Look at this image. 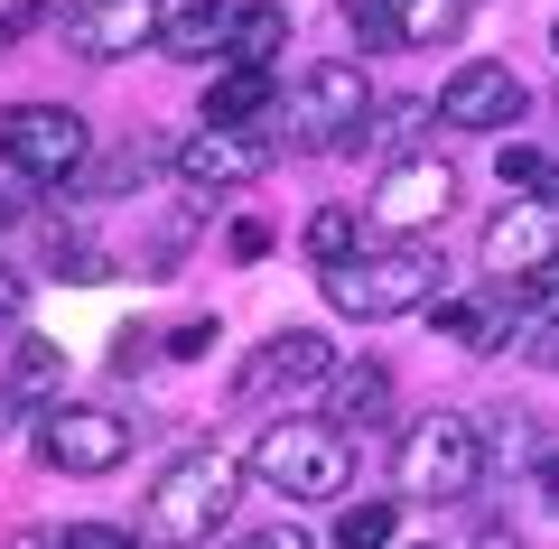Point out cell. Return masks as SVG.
<instances>
[{
  "instance_id": "5bb4252c",
  "label": "cell",
  "mask_w": 559,
  "mask_h": 549,
  "mask_svg": "<svg viewBox=\"0 0 559 549\" xmlns=\"http://www.w3.org/2000/svg\"><path fill=\"white\" fill-rule=\"evenodd\" d=\"M326 419H336L345 438L355 429H382V419H392V363H336V382H326Z\"/></svg>"
},
{
  "instance_id": "277c9868",
  "label": "cell",
  "mask_w": 559,
  "mask_h": 549,
  "mask_svg": "<svg viewBox=\"0 0 559 549\" xmlns=\"http://www.w3.org/2000/svg\"><path fill=\"white\" fill-rule=\"evenodd\" d=\"M242 466H252V485L280 493V503H336V493L355 485V438H345L336 419H271Z\"/></svg>"
},
{
  "instance_id": "ac0fdd59",
  "label": "cell",
  "mask_w": 559,
  "mask_h": 549,
  "mask_svg": "<svg viewBox=\"0 0 559 549\" xmlns=\"http://www.w3.org/2000/svg\"><path fill=\"white\" fill-rule=\"evenodd\" d=\"M280 47H289V0H242L234 28H224V57L234 65H271Z\"/></svg>"
},
{
  "instance_id": "f1b7e54d",
  "label": "cell",
  "mask_w": 559,
  "mask_h": 549,
  "mask_svg": "<svg viewBox=\"0 0 559 549\" xmlns=\"http://www.w3.org/2000/svg\"><path fill=\"white\" fill-rule=\"evenodd\" d=\"M224 335H215V317H187L178 335H168V354H178V363H197V354H215Z\"/></svg>"
},
{
  "instance_id": "1f68e13d",
  "label": "cell",
  "mask_w": 559,
  "mask_h": 549,
  "mask_svg": "<svg viewBox=\"0 0 559 549\" xmlns=\"http://www.w3.org/2000/svg\"><path fill=\"white\" fill-rule=\"evenodd\" d=\"M532 493H540V503H559V447L532 456Z\"/></svg>"
},
{
  "instance_id": "ffe728a7",
  "label": "cell",
  "mask_w": 559,
  "mask_h": 549,
  "mask_svg": "<svg viewBox=\"0 0 559 549\" xmlns=\"http://www.w3.org/2000/svg\"><path fill=\"white\" fill-rule=\"evenodd\" d=\"M355 252H364V215L355 205H318V215H308V261L336 271V261H355Z\"/></svg>"
},
{
  "instance_id": "d4e9b609",
  "label": "cell",
  "mask_w": 559,
  "mask_h": 549,
  "mask_svg": "<svg viewBox=\"0 0 559 549\" xmlns=\"http://www.w3.org/2000/svg\"><path fill=\"white\" fill-rule=\"evenodd\" d=\"M345 28H355L364 47H401V20H392V0H336Z\"/></svg>"
},
{
  "instance_id": "30bf717a",
  "label": "cell",
  "mask_w": 559,
  "mask_h": 549,
  "mask_svg": "<svg viewBox=\"0 0 559 549\" xmlns=\"http://www.w3.org/2000/svg\"><path fill=\"white\" fill-rule=\"evenodd\" d=\"M485 289H513V279H532L540 261H559V205L550 196H513L503 215H485Z\"/></svg>"
},
{
  "instance_id": "7c38bea8",
  "label": "cell",
  "mask_w": 559,
  "mask_h": 549,
  "mask_svg": "<svg viewBox=\"0 0 559 549\" xmlns=\"http://www.w3.org/2000/svg\"><path fill=\"white\" fill-rule=\"evenodd\" d=\"M159 0H66V47L84 65H121L140 47H159Z\"/></svg>"
},
{
  "instance_id": "52a82bcc",
  "label": "cell",
  "mask_w": 559,
  "mask_h": 549,
  "mask_svg": "<svg viewBox=\"0 0 559 549\" xmlns=\"http://www.w3.org/2000/svg\"><path fill=\"white\" fill-rule=\"evenodd\" d=\"M280 140L252 131V121H197V131L168 150V168L197 187V196H234V187H252V177H271Z\"/></svg>"
},
{
  "instance_id": "4316f807",
  "label": "cell",
  "mask_w": 559,
  "mask_h": 549,
  "mask_svg": "<svg viewBox=\"0 0 559 549\" xmlns=\"http://www.w3.org/2000/svg\"><path fill=\"white\" fill-rule=\"evenodd\" d=\"M419 121H429V103H382V150H411V140H419Z\"/></svg>"
},
{
  "instance_id": "cb8c5ba5",
  "label": "cell",
  "mask_w": 559,
  "mask_h": 549,
  "mask_svg": "<svg viewBox=\"0 0 559 549\" xmlns=\"http://www.w3.org/2000/svg\"><path fill=\"white\" fill-rule=\"evenodd\" d=\"M503 298H513V317H532V326H550V317H559V261H540V271H532V279H513Z\"/></svg>"
},
{
  "instance_id": "3957f363",
  "label": "cell",
  "mask_w": 559,
  "mask_h": 549,
  "mask_svg": "<svg viewBox=\"0 0 559 549\" xmlns=\"http://www.w3.org/2000/svg\"><path fill=\"white\" fill-rule=\"evenodd\" d=\"M485 466H495L485 456V419H466V410H419L392 447L401 503H476Z\"/></svg>"
},
{
  "instance_id": "d590c367",
  "label": "cell",
  "mask_w": 559,
  "mask_h": 549,
  "mask_svg": "<svg viewBox=\"0 0 559 549\" xmlns=\"http://www.w3.org/2000/svg\"><path fill=\"white\" fill-rule=\"evenodd\" d=\"M10 224H20V196H0V234H10Z\"/></svg>"
},
{
  "instance_id": "4fadbf2b",
  "label": "cell",
  "mask_w": 559,
  "mask_h": 549,
  "mask_svg": "<svg viewBox=\"0 0 559 549\" xmlns=\"http://www.w3.org/2000/svg\"><path fill=\"white\" fill-rule=\"evenodd\" d=\"M513 112H522V75L495 65V57H466L457 75L439 84V121L448 131H503Z\"/></svg>"
},
{
  "instance_id": "e0dca14e",
  "label": "cell",
  "mask_w": 559,
  "mask_h": 549,
  "mask_svg": "<svg viewBox=\"0 0 559 549\" xmlns=\"http://www.w3.org/2000/svg\"><path fill=\"white\" fill-rule=\"evenodd\" d=\"M271 112H280V75L271 65H224V75L205 84L197 121H271Z\"/></svg>"
},
{
  "instance_id": "f546056e",
  "label": "cell",
  "mask_w": 559,
  "mask_h": 549,
  "mask_svg": "<svg viewBox=\"0 0 559 549\" xmlns=\"http://www.w3.org/2000/svg\"><path fill=\"white\" fill-rule=\"evenodd\" d=\"M234 549H318V540H308L299 522H271V530H252V540H234Z\"/></svg>"
},
{
  "instance_id": "7402d4cb",
  "label": "cell",
  "mask_w": 559,
  "mask_h": 549,
  "mask_svg": "<svg viewBox=\"0 0 559 549\" xmlns=\"http://www.w3.org/2000/svg\"><path fill=\"white\" fill-rule=\"evenodd\" d=\"M392 20H401V47H448L457 38V0H392Z\"/></svg>"
},
{
  "instance_id": "8992f818",
  "label": "cell",
  "mask_w": 559,
  "mask_h": 549,
  "mask_svg": "<svg viewBox=\"0 0 559 549\" xmlns=\"http://www.w3.org/2000/svg\"><path fill=\"white\" fill-rule=\"evenodd\" d=\"M84 158H94V131L66 103H0V168L28 177V187H75Z\"/></svg>"
},
{
  "instance_id": "603a6c76",
  "label": "cell",
  "mask_w": 559,
  "mask_h": 549,
  "mask_svg": "<svg viewBox=\"0 0 559 549\" xmlns=\"http://www.w3.org/2000/svg\"><path fill=\"white\" fill-rule=\"evenodd\" d=\"M392 530H401V493L392 503H345L336 512V549H392Z\"/></svg>"
},
{
  "instance_id": "d6a6232c",
  "label": "cell",
  "mask_w": 559,
  "mask_h": 549,
  "mask_svg": "<svg viewBox=\"0 0 559 549\" xmlns=\"http://www.w3.org/2000/svg\"><path fill=\"white\" fill-rule=\"evenodd\" d=\"M532 354H540V363H550V373H559V317H550V326L532 335Z\"/></svg>"
},
{
  "instance_id": "5b68a950",
  "label": "cell",
  "mask_w": 559,
  "mask_h": 549,
  "mask_svg": "<svg viewBox=\"0 0 559 549\" xmlns=\"http://www.w3.org/2000/svg\"><path fill=\"white\" fill-rule=\"evenodd\" d=\"M364 112H373V84H364L355 57H318L289 94H280V150L289 158H326V150H355L364 140Z\"/></svg>"
},
{
  "instance_id": "83f0119b",
  "label": "cell",
  "mask_w": 559,
  "mask_h": 549,
  "mask_svg": "<svg viewBox=\"0 0 559 549\" xmlns=\"http://www.w3.org/2000/svg\"><path fill=\"white\" fill-rule=\"evenodd\" d=\"M57 549H140V540H131V530H112V522H66Z\"/></svg>"
},
{
  "instance_id": "836d02e7",
  "label": "cell",
  "mask_w": 559,
  "mask_h": 549,
  "mask_svg": "<svg viewBox=\"0 0 559 549\" xmlns=\"http://www.w3.org/2000/svg\"><path fill=\"white\" fill-rule=\"evenodd\" d=\"M20 429V392H10V382H0V438Z\"/></svg>"
},
{
  "instance_id": "44dd1931",
  "label": "cell",
  "mask_w": 559,
  "mask_h": 549,
  "mask_svg": "<svg viewBox=\"0 0 559 549\" xmlns=\"http://www.w3.org/2000/svg\"><path fill=\"white\" fill-rule=\"evenodd\" d=\"M495 177L513 187V196H550V205H559V158H550V150H532V140H513V150L495 158Z\"/></svg>"
},
{
  "instance_id": "9c48e42d",
  "label": "cell",
  "mask_w": 559,
  "mask_h": 549,
  "mask_svg": "<svg viewBox=\"0 0 559 549\" xmlns=\"http://www.w3.org/2000/svg\"><path fill=\"white\" fill-rule=\"evenodd\" d=\"M121 456H131V419H121V410L47 401V419H38V466H57V475H112Z\"/></svg>"
},
{
  "instance_id": "2e32d148",
  "label": "cell",
  "mask_w": 559,
  "mask_h": 549,
  "mask_svg": "<svg viewBox=\"0 0 559 549\" xmlns=\"http://www.w3.org/2000/svg\"><path fill=\"white\" fill-rule=\"evenodd\" d=\"M503 308H513V298H429V326H439L448 335V345H466V354H503V335H513V326H503Z\"/></svg>"
},
{
  "instance_id": "8d00e7d4",
  "label": "cell",
  "mask_w": 559,
  "mask_h": 549,
  "mask_svg": "<svg viewBox=\"0 0 559 549\" xmlns=\"http://www.w3.org/2000/svg\"><path fill=\"white\" fill-rule=\"evenodd\" d=\"M550 47H559V28H550Z\"/></svg>"
},
{
  "instance_id": "ba28073f",
  "label": "cell",
  "mask_w": 559,
  "mask_h": 549,
  "mask_svg": "<svg viewBox=\"0 0 559 549\" xmlns=\"http://www.w3.org/2000/svg\"><path fill=\"white\" fill-rule=\"evenodd\" d=\"M448 205H457V168L439 150H401L382 168V187L364 196V224L373 234H429V224H448Z\"/></svg>"
},
{
  "instance_id": "4dcf8cb0",
  "label": "cell",
  "mask_w": 559,
  "mask_h": 549,
  "mask_svg": "<svg viewBox=\"0 0 559 549\" xmlns=\"http://www.w3.org/2000/svg\"><path fill=\"white\" fill-rule=\"evenodd\" d=\"M20 308H28V279L0 261V326H20Z\"/></svg>"
},
{
  "instance_id": "7a4b0ae2",
  "label": "cell",
  "mask_w": 559,
  "mask_h": 549,
  "mask_svg": "<svg viewBox=\"0 0 559 549\" xmlns=\"http://www.w3.org/2000/svg\"><path fill=\"white\" fill-rule=\"evenodd\" d=\"M242 456L224 447H187L178 466L150 485V503H140V530H150V549H205L224 530V512L242 503Z\"/></svg>"
},
{
  "instance_id": "e575fe53",
  "label": "cell",
  "mask_w": 559,
  "mask_h": 549,
  "mask_svg": "<svg viewBox=\"0 0 559 549\" xmlns=\"http://www.w3.org/2000/svg\"><path fill=\"white\" fill-rule=\"evenodd\" d=\"M476 549H522V540H513V530H485V540H476Z\"/></svg>"
},
{
  "instance_id": "8fae6325",
  "label": "cell",
  "mask_w": 559,
  "mask_h": 549,
  "mask_svg": "<svg viewBox=\"0 0 559 549\" xmlns=\"http://www.w3.org/2000/svg\"><path fill=\"white\" fill-rule=\"evenodd\" d=\"M318 382H336V345H326L318 326H280L271 345L242 363L234 392L252 401V410H271V401H299V392H318Z\"/></svg>"
},
{
  "instance_id": "484cf974",
  "label": "cell",
  "mask_w": 559,
  "mask_h": 549,
  "mask_svg": "<svg viewBox=\"0 0 559 549\" xmlns=\"http://www.w3.org/2000/svg\"><path fill=\"white\" fill-rule=\"evenodd\" d=\"M485 456H495V466H532V456H540V438L522 429V419H503V429H485Z\"/></svg>"
},
{
  "instance_id": "6da1fadb",
  "label": "cell",
  "mask_w": 559,
  "mask_h": 549,
  "mask_svg": "<svg viewBox=\"0 0 559 549\" xmlns=\"http://www.w3.org/2000/svg\"><path fill=\"white\" fill-rule=\"evenodd\" d=\"M318 279H326V308L364 317V326H382V317H429V298H448V261L419 234H382V242H364L355 261H336Z\"/></svg>"
},
{
  "instance_id": "d6986e66",
  "label": "cell",
  "mask_w": 559,
  "mask_h": 549,
  "mask_svg": "<svg viewBox=\"0 0 559 549\" xmlns=\"http://www.w3.org/2000/svg\"><path fill=\"white\" fill-rule=\"evenodd\" d=\"M10 392H20V401H57L66 392V345H57V335H20V354H10Z\"/></svg>"
},
{
  "instance_id": "9a60e30c",
  "label": "cell",
  "mask_w": 559,
  "mask_h": 549,
  "mask_svg": "<svg viewBox=\"0 0 559 549\" xmlns=\"http://www.w3.org/2000/svg\"><path fill=\"white\" fill-rule=\"evenodd\" d=\"M224 28H234V10H224V0H187V10H168V20H159V57L215 65V57H224Z\"/></svg>"
}]
</instances>
